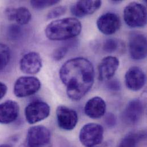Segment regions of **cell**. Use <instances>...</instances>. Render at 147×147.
I'll return each instance as SVG.
<instances>
[{"label":"cell","mask_w":147,"mask_h":147,"mask_svg":"<svg viewBox=\"0 0 147 147\" xmlns=\"http://www.w3.org/2000/svg\"><path fill=\"white\" fill-rule=\"evenodd\" d=\"M32 17L31 13L25 7H20L16 9L14 21L19 25H24L29 23Z\"/></svg>","instance_id":"d6986e66"},{"label":"cell","mask_w":147,"mask_h":147,"mask_svg":"<svg viewBox=\"0 0 147 147\" xmlns=\"http://www.w3.org/2000/svg\"><path fill=\"white\" fill-rule=\"evenodd\" d=\"M123 17L125 22L129 27H143L147 24L146 7L142 3L131 2L124 8Z\"/></svg>","instance_id":"3957f363"},{"label":"cell","mask_w":147,"mask_h":147,"mask_svg":"<svg viewBox=\"0 0 147 147\" xmlns=\"http://www.w3.org/2000/svg\"><path fill=\"white\" fill-rule=\"evenodd\" d=\"M41 82L36 77L22 76L16 81L13 92L18 98L26 97L37 93L41 88Z\"/></svg>","instance_id":"8992f818"},{"label":"cell","mask_w":147,"mask_h":147,"mask_svg":"<svg viewBox=\"0 0 147 147\" xmlns=\"http://www.w3.org/2000/svg\"><path fill=\"white\" fill-rule=\"evenodd\" d=\"M128 48L131 58L142 60L147 57V38L142 33L133 32L129 37Z\"/></svg>","instance_id":"ba28073f"},{"label":"cell","mask_w":147,"mask_h":147,"mask_svg":"<svg viewBox=\"0 0 147 147\" xmlns=\"http://www.w3.org/2000/svg\"><path fill=\"white\" fill-rule=\"evenodd\" d=\"M0 147H11L10 145L9 144H1L0 145Z\"/></svg>","instance_id":"f546056e"},{"label":"cell","mask_w":147,"mask_h":147,"mask_svg":"<svg viewBox=\"0 0 147 147\" xmlns=\"http://www.w3.org/2000/svg\"><path fill=\"white\" fill-rule=\"evenodd\" d=\"M7 90V86L4 83L0 82V100L5 96Z\"/></svg>","instance_id":"f1b7e54d"},{"label":"cell","mask_w":147,"mask_h":147,"mask_svg":"<svg viewBox=\"0 0 147 147\" xmlns=\"http://www.w3.org/2000/svg\"><path fill=\"white\" fill-rule=\"evenodd\" d=\"M56 116L59 127L65 131L74 129L78 122L77 113L66 106H59L56 109Z\"/></svg>","instance_id":"30bf717a"},{"label":"cell","mask_w":147,"mask_h":147,"mask_svg":"<svg viewBox=\"0 0 147 147\" xmlns=\"http://www.w3.org/2000/svg\"><path fill=\"white\" fill-rule=\"evenodd\" d=\"M97 26L100 32L105 35H111L120 28L121 22L116 13L108 12L100 16L97 20Z\"/></svg>","instance_id":"9c48e42d"},{"label":"cell","mask_w":147,"mask_h":147,"mask_svg":"<svg viewBox=\"0 0 147 147\" xmlns=\"http://www.w3.org/2000/svg\"><path fill=\"white\" fill-rule=\"evenodd\" d=\"M60 78L67 87L68 97L79 100L90 90L94 80L92 63L83 57H76L66 61L59 71Z\"/></svg>","instance_id":"6da1fadb"},{"label":"cell","mask_w":147,"mask_h":147,"mask_svg":"<svg viewBox=\"0 0 147 147\" xmlns=\"http://www.w3.org/2000/svg\"><path fill=\"white\" fill-rule=\"evenodd\" d=\"M121 2H122V1H111V2H112L113 3H120Z\"/></svg>","instance_id":"4dcf8cb0"},{"label":"cell","mask_w":147,"mask_h":147,"mask_svg":"<svg viewBox=\"0 0 147 147\" xmlns=\"http://www.w3.org/2000/svg\"><path fill=\"white\" fill-rule=\"evenodd\" d=\"M27 147V146H26V145H25V143H22V144H21V146H20V147Z\"/></svg>","instance_id":"1f68e13d"},{"label":"cell","mask_w":147,"mask_h":147,"mask_svg":"<svg viewBox=\"0 0 147 147\" xmlns=\"http://www.w3.org/2000/svg\"><path fill=\"white\" fill-rule=\"evenodd\" d=\"M119 59L113 56L104 57L98 67V79L100 81H107L111 80L119 67Z\"/></svg>","instance_id":"5bb4252c"},{"label":"cell","mask_w":147,"mask_h":147,"mask_svg":"<svg viewBox=\"0 0 147 147\" xmlns=\"http://www.w3.org/2000/svg\"><path fill=\"white\" fill-rule=\"evenodd\" d=\"M142 132H134L127 135L122 139L117 147H137L140 139L144 137Z\"/></svg>","instance_id":"ac0fdd59"},{"label":"cell","mask_w":147,"mask_h":147,"mask_svg":"<svg viewBox=\"0 0 147 147\" xmlns=\"http://www.w3.org/2000/svg\"><path fill=\"white\" fill-rule=\"evenodd\" d=\"M60 1H31L32 6L36 9H43L58 3Z\"/></svg>","instance_id":"603a6c76"},{"label":"cell","mask_w":147,"mask_h":147,"mask_svg":"<svg viewBox=\"0 0 147 147\" xmlns=\"http://www.w3.org/2000/svg\"><path fill=\"white\" fill-rule=\"evenodd\" d=\"M49 105L41 101H34L27 105L25 115L27 121L31 124L40 122L47 119L50 114Z\"/></svg>","instance_id":"52a82bcc"},{"label":"cell","mask_w":147,"mask_h":147,"mask_svg":"<svg viewBox=\"0 0 147 147\" xmlns=\"http://www.w3.org/2000/svg\"><path fill=\"white\" fill-rule=\"evenodd\" d=\"M146 76L144 71L138 67L130 68L125 75V82L127 87L133 91H138L144 86Z\"/></svg>","instance_id":"7c38bea8"},{"label":"cell","mask_w":147,"mask_h":147,"mask_svg":"<svg viewBox=\"0 0 147 147\" xmlns=\"http://www.w3.org/2000/svg\"><path fill=\"white\" fill-rule=\"evenodd\" d=\"M10 59V51L5 44L0 43V72L7 66Z\"/></svg>","instance_id":"ffe728a7"},{"label":"cell","mask_w":147,"mask_h":147,"mask_svg":"<svg viewBox=\"0 0 147 147\" xmlns=\"http://www.w3.org/2000/svg\"><path fill=\"white\" fill-rule=\"evenodd\" d=\"M106 103L101 97L96 96L89 99L86 103L84 111L86 116L91 119H99L103 116L106 111Z\"/></svg>","instance_id":"e0dca14e"},{"label":"cell","mask_w":147,"mask_h":147,"mask_svg":"<svg viewBox=\"0 0 147 147\" xmlns=\"http://www.w3.org/2000/svg\"><path fill=\"white\" fill-rule=\"evenodd\" d=\"M101 1H78L71 7V11L74 16L79 18L92 14L101 6Z\"/></svg>","instance_id":"9a60e30c"},{"label":"cell","mask_w":147,"mask_h":147,"mask_svg":"<svg viewBox=\"0 0 147 147\" xmlns=\"http://www.w3.org/2000/svg\"><path fill=\"white\" fill-rule=\"evenodd\" d=\"M16 9L13 7H7L5 10V14L7 18L10 21H14Z\"/></svg>","instance_id":"83f0119b"},{"label":"cell","mask_w":147,"mask_h":147,"mask_svg":"<svg viewBox=\"0 0 147 147\" xmlns=\"http://www.w3.org/2000/svg\"><path fill=\"white\" fill-rule=\"evenodd\" d=\"M119 47V41L116 38H108L103 44V50L107 53H111L116 52Z\"/></svg>","instance_id":"44dd1931"},{"label":"cell","mask_w":147,"mask_h":147,"mask_svg":"<svg viewBox=\"0 0 147 147\" xmlns=\"http://www.w3.org/2000/svg\"><path fill=\"white\" fill-rule=\"evenodd\" d=\"M82 29L81 22L74 17L54 20L46 27L45 32L48 38L52 41H62L78 36Z\"/></svg>","instance_id":"7a4b0ae2"},{"label":"cell","mask_w":147,"mask_h":147,"mask_svg":"<svg viewBox=\"0 0 147 147\" xmlns=\"http://www.w3.org/2000/svg\"><path fill=\"white\" fill-rule=\"evenodd\" d=\"M107 83V87L111 90L118 91L121 88V84L120 81L117 79H113L108 80Z\"/></svg>","instance_id":"484cf974"},{"label":"cell","mask_w":147,"mask_h":147,"mask_svg":"<svg viewBox=\"0 0 147 147\" xmlns=\"http://www.w3.org/2000/svg\"><path fill=\"white\" fill-rule=\"evenodd\" d=\"M42 67V61L40 55L36 52L25 54L20 61V70L24 74H38Z\"/></svg>","instance_id":"8fae6325"},{"label":"cell","mask_w":147,"mask_h":147,"mask_svg":"<svg viewBox=\"0 0 147 147\" xmlns=\"http://www.w3.org/2000/svg\"><path fill=\"white\" fill-rule=\"evenodd\" d=\"M19 105L14 101L7 100L0 104V123L7 124L15 121L19 115Z\"/></svg>","instance_id":"2e32d148"},{"label":"cell","mask_w":147,"mask_h":147,"mask_svg":"<svg viewBox=\"0 0 147 147\" xmlns=\"http://www.w3.org/2000/svg\"><path fill=\"white\" fill-rule=\"evenodd\" d=\"M104 136V128L98 124L88 123L80 130L79 139L81 144L86 147H94L100 144Z\"/></svg>","instance_id":"5b68a950"},{"label":"cell","mask_w":147,"mask_h":147,"mask_svg":"<svg viewBox=\"0 0 147 147\" xmlns=\"http://www.w3.org/2000/svg\"><path fill=\"white\" fill-rule=\"evenodd\" d=\"M144 111L142 101L139 99H134L129 101L123 112V119L128 124L134 125L140 120Z\"/></svg>","instance_id":"4fadbf2b"},{"label":"cell","mask_w":147,"mask_h":147,"mask_svg":"<svg viewBox=\"0 0 147 147\" xmlns=\"http://www.w3.org/2000/svg\"><path fill=\"white\" fill-rule=\"evenodd\" d=\"M105 123L109 128L114 127L116 123V119L115 115L112 113H108L106 115L105 117Z\"/></svg>","instance_id":"4316f807"},{"label":"cell","mask_w":147,"mask_h":147,"mask_svg":"<svg viewBox=\"0 0 147 147\" xmlns=\"http://www.w3.org/2000/svg\"><path fill=\"white\" fill-rule=\"evenodd\" d=\"M28 147H51V134L42 125L30 127L27 132L24 142Z\"/></svg>","instance_id":"277c9868"},{"label":"cell","mask_w":147,"mask_h":147,"mask_svg":"<svg viewBox=\"0 0 147 147\" xmlns=\"http://www.w3.org/2000/svg\"><path fill=\"white\" fill-rule=\"evenodd\" d=\"M68 49L65 47H61L56 49L52 53V58L55 61L61 60L68 53Z\"/></svg>","instance_id":"d4e9b609"},{"label":"cell","mask_w":147,"mask_h":147,"mask_svg":"<svg viewBox=\"0 0 147 147\" xmlns=\"http://www.w3.org/2000/svg\"><path fill=\"white\" fill-rule=\"evenodd\" d=\"M7 33L8 37L10 40H17L19 37H20L22 33V30L20 25L16 24L10 25L7 28Z\"/></svg>","instance_id":"7402d4cb"},{"label":"cell","mask_w":147,"mask_h":147,"mask_svg":"<svg viewBox=\"0 0 147 147\" xmlns=\"http://www.w3.org/2000/svg\"><path fill=\"white\" fill-rule=\"evenodd\" d=\"M67 11V7L64 6H57L51 10L47 14V18L48 20L54 19L58 18L65 13Z\"/></svg>","instance_id":"cb8c5ba5"}]
</instances>
